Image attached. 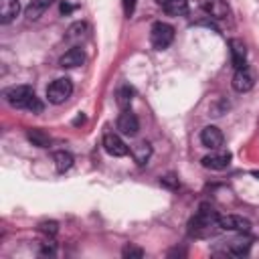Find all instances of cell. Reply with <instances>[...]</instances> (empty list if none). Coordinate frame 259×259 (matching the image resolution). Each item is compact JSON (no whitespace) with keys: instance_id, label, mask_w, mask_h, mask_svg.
Segmentation results:
<instances>
[{"instance_id":"cell-18","label":"cell","mask_w":259,"mask_h":259,"mask_svg":"<svg viewBox=\"0 0 259 259\" xmlns=\"http://www.w3.org/2000/svg\"><path fill=\"white\" fill-rule=\"evenodd\" d=\"M162 8L168 16H184L188 12V0H166Z\"/></svg>"},{"instance_id":"cell-9","label":"cell","mask_w":259,"mask_h":259,"mask_svg":"<svg viewBox=\"0 0 259 259\" xmlns=\"http://www.w3.org/2000/svg\"><path fill=\"white\" fill-rule=\"evenodd\" d=\"M219 227L223 231H235V233H247L251 229V221L239 217V214H227L219 217Z\"/></svg>"},{"instance_id":"cell-15","label":"cell","mask_w":259,"mask_h":259,"mask_svg":"<svg viewBox=\"0 0 259 259\" xmlns=\"http://www.w3.org/2000/svg\"><path fill=\"white\" fill-rule=\"evenodd\" d=\"M55 0H30L28 2V6H26V18L28 20H38L49 8H51V4H53Z\"/></svg>"},{"instance_id":"cell-30","label":"cell","mask_w":259,"mask_h":259,"mask_svg":"<svg viewBox=\"0 0 259 259\" xmlns=\"http://www.w3.org/2000/svg\"><path fill=\"white\" fill-rule=\"evenodd\" d=\"M156 2H158V4H164V2H166V0H156Z\"/></svg>"},{"instance_id":"cell-11","label":"cell","mask_w":259,"mask_h":259,"mask_svg":"<svg viewBox=\"0 0 259 259\" xmlns=\"http://www.w3.org/2000/svg\"><path fill=\"white\" fill-rule=\"evenodd\" d=\"M229 53H231V63L235 69H243L247 63V47L241 38H231L229 40Z\"/></svg>"},{"instance_id":"cell-24","label":"cell","mask_w":259,"mask_h":259,"mask_svg":"<svg viewBox=\"0 0 259 259\" xmlns=\"http://www.w3.org/2000/svg\"><path fill=\"white\" fill-rule=\"evenodd\" d=\"M38 231L45 233L47 237H55L57 231H59V223H55V221H45V223L38 225Z\"/></svg>"},{"instance_id":"cell-27","label":"cell","mask_w":259,"mask_h":259,"mask_svg":"<svg viewBox=\"0 0 259 259\" xmlns=\"http://www.w3.org/2000/svg\"><path fill=\"white\" fill-rule=\"evenodd\" d=\"M160 182H162V184H168V186H176V184H178V182L174 180V176H164Z\"/></svg>"},{"instance_id":"cell-21","label":"cell","mask_w":259,"mask_h":259,"mask_svg":"<svg viewBox=\"0 0 259 259\" xmlns=\"http://www.w3.org/2000/svg\"><path fill=\"white\" fill-rule=\"evenodd\" d=\"M117 105L121 107V109H130V105H132V99H134V89L130 87V85H121L119 89H117Z\"/></svg>"},{"instance_id":"cell-22","label":"cell","mask_w":259,"mask_h":259,"mask_svg":"<svg viewBox=\"0 0 259 259\" xmlns=\"http://www.w3.org/2000/svg\"><path fill=\"white\" fill-rule=\"evenodd\" d=\"M85 30H87V24H85V22H75V24L69 26L67 38H69V40H77V38H81V36L85 34Z\"/></svg>"},{"instance_id":"cell-3","label":"cell","mask_w":259,"mask_h":259,"mask_svg":"<svg viewBox=\"0 0 259 259\" xmlns=\"http://www.w3.org/2000/svg\"><path fill=\"white\" fill-rule=\"evenodd\" d=\"M172 40H174V26L172 24L162 22V20L152 24V28H150V42H152V47L156 51L168 49L172 45Z\"/></svg>"},{"instance_id":"cell-17","label":"cell","mask_w":259,"mask_h":259,"mask_svg":"<svg viewBox=\"0 0 259 259\" xmlns=\"http://www.w3.org/2000/svg\"><path fill=\"white\" fill-rule=\"evenodd\" d=\"M227 249H229L231 255L243 257V255H247L249 249H251V239H247V237H237V239L229 241V247H227Z\"/></svg>"},{"instance_id":"cell-2","label":"cell","mask_w":259,"mask_h":259,"mask_svg":"<svg viewBox=\"0 0 259 259\" xmlns=\"http://www.w3.org/2000/svg\"><path fill=\"white\" fill-rule=\"evenodd\" d=\"M2 95H4V101L8 105L18 107V109H26L34 97V89L30 85H12V87L4 89Z\"/></svg>"},{"instance_id":"cell-23","label":"cell","mask_w":259,"mask_h":259,"mask_svg":"<svg viewBox=\"0 0 259 259\" xmlns=\"http://www.w3.org/2000/svg\"><path fill=\"white\" fill-rule=\"evenodd\" d=\"M121 255H123L125 259H142V257H144V249H140V247H136V245L127 243V245L123 247Z\"/></svg>"},{"instance_id":"cell-25","label":"cell","mask_w":259,"mask_h":259,"mask_svg":"<svg viewBox=\"0 0 259 259\" xmlns=\"http://www.w3.org/2000/svg\"><path fill=\"white\" fill-rule=\"evenodd\" d=\"M26 109H28V111H32V113H40V111H42V103H40V99L34 95V97H32V101L28 103V107H26Z\"/></svg>"},{"instance_id":"cell-16","label":"cell","mask_w":259,"mask_h":259,"mask_svg":"<svg viewBox=\"0 0 259 259\" xmlns=\"http://www.w3.org/2000/svg\"><path fill=\"white\" fill-rule=\"evenodd\" d=\"M132 156H134V160H136L138 166L148 164V160H150V156H152V146H150V142L142 140V142L134 144V146H132Z\"/></svg>"},{"instance_id":"cell-13","label":"cell","mask_w":259,"mask_h":259,"mask_svg":"<svg viewBox=\"0 0 259 259\" xmlns=\"http://www.w3.org/2000/svg\"><path fill=\"white\" fill-rule=\"evenodd\" d=\"M83 63H85V53H83V49H79V47L69 49V51L59 59V65H61L63 69H75V67L83 65Z\"/></svg>"},{"instance_id":"cell-19","label":"cell","mask_w":259,"mask_h":259,"mask_svg":"<svg viewBox=\"0 0 259 259\" xmlns=\"http://www.w3.org/2000/svg\"><path fill=\"white\" fill-rule=\"evenodd\" d=\"M26 138H28L34 146H38V148H47V146L51 144V136H49L47 132H42L40 127H32V130H28V132H26Z\"/></svg>"},{"instance_id":"cell-10","label":"cell","mask_w":259,"mask_h":259,"mask_svg":"<svg viewBox=\"0 0 259 259\" xmlns=\"http://www.w3.org/2000/svg\"><path fill=\"white\" fill-rule=\"evenodd\" d=\"M103 148H105V152L109 156H115V158H121V156H125L130 152L127 144L117 134H105L103 136Z\"/></svg>"},{"instance_id":"cell-7","label":"cell","mask_w":259,"mask_h":259,"mask_svg":"<svg viewBox=\"0 0 259 259\" xmlns=\"http://www.w3.org/2000/svg\"><path fill=\"white\" fill-rule=\"evenodd\" d=\"M117 130H119V134L130 136V138H134L138 134L140 121H138V117H136V113L132 109H123L119 113V117H117Z\"/></svg>"},{"instance_id":"cell-26","label":"cell","mask_w":259,"mask_h":259,"mask_svg":"<svg viewBox=\"0 0 259 259\" xmlns=\"http://www.w3.org/2000/svg\"><path fill=\"white\" fill-rule=\"evenodd\" d=\"M134 0H123V12H125V16H132L134 14Z\"/></svg>"},{"instance_id":"cell-4","label":"cell","mask_w":259,"mask_h":259,"mask_svg":"<svg viewBox=\"0 0 259 259\" xmlns=\"http://www.w3.org/2000/svg\"><path fill=\"white\" fill-rule=\"evenodd\" d=\"M71 93H73V83H71V79H67V77L55 79V81L47 87V99H49V103H53V105L65 103V101L71 97Z\"/></svg>"},{"instance_id":"cell-5","label":"cell","mask_w":259,"mask_h":259,"mask_svg":"<svg viewBox=\"0 0 259 259\" xmlns=\"http://www.w3.org/2000/svg\"><path fill=\"white\" fill-rule=\"evenodd\" d=\"M231 85H233V89H235L237 93H247V91H251L253 85H255V75H253V71L247 69V67L237 69L235 75H233Z\"/></svg>"},{"instance_id":"cell-12","label":"cell","mask_w":259,"mask_h":259,"mask_svg":"<svg viewBox=\"0 0 259 259\" xmlns=\"http://www.w3.org/2000/svg\"><path fill=\"white\" fill-rule=\"evenodd\" d=\"M223 140H225V136H223V132H221L217 125H206V127L200 132V142H202V146H206V148H210V150H219V148L223 146Z\"/></svg>"},{"instance_id":"cell-29","label":"cell","mask_w":259,"mask_h":259,"mask_svg":"<svg viewBox=\"0 0 259 259\" xmlns=\"http://www.w3.org/2000/svg\"><path fill=\"white\" fill-rule=\"evenodd\" d=\"M71 10H73V6H71V4L61 2V12H63V14H67V12H71Z\"/></svg>"},{"instance_id":"cell-1","label":"cell","mask_w":259,"mask_h":259,"mask_svg":"<svg viewBox=\"0 0 259 259\" xmlns=\"http://www.w3.org/2000/svg\"><path fill=\"white\" fill-rule=\"evenodd\" d=\"M219 212L208 206V204H200V208L196 210V214L188 221V235L202 239V237H210L219 231Z\"/></svg>"},{"instance_id":"cell-6","label":"cell","mask_w":259,"mask_h":259,"mask_svg":"<svg viewBox=\"0 0 259 259\" xmlns=\"http://www.w3.org/2000/svg\"><path fill=\"white\" fill-rule=\"evenodd\" d=\"M200 8L212 20H225L229 16V12H231L227 0H200Z\"/></svg>"},{"instance_id":"cell-20","label":"cell","mask_w":259,"mask_h":259,"mask_svg":"<svg viewBox=\"0 0 259 259\" xmlns=\"http://www.w3.org/2000/svg\"><path fill=\"white\" fill-rule=\"evenodd\" d=\"M53 160H55V166H57L59 172H67V170L73 166V156H71L69 152H65V150L55 152V154H53Z\"/></svg>"},{"instance_id":"cell-31","label":"cell","mask_w":259,"mask_h":259,"mask_svg":"<svg viewBox=\"0 0 259 259\" xmlns=\"http://www.w3.org/2000/svg\"><path fill=\"white\" fill-rule=\"evenodd\" d=\"M253 176H257V178H259V172H253Z\"/></svg>"},{"instance_id":"cell-28","label":"cell","mask_w":259,"mask_h":259,"mask_svg":"<svg viewBox=\"0 0 259 259\" xmlns=\"http://www.w3.org/2000/svg\"><path fill=\"white\" fill-rule=\"evenodd\" d=\"M55 253V245L51 243V245H45L42 247V251H40V255H53Z\"/></svg>"},{"instance_id":"cell-14","label":"cell","mask_w":259,"mask_h":259,"mask_svg":"<svg viewBox=\"0 0 259 259\" xmlns=\"http://www.w3.org/2000/svg\"><path fill=\"white\" fill-rule=\"evenodd\" d=\"M20 12V2L18 0H0V22L8 24L12 22Z\"/></svg>"},{"instance_id":"cell-8","label":"cell","mask_w":259,"mask_h":259,"mask_svg":"<svg viewBox=\"0 0 259 259\" xmlns=\"http://www.w3.org/2000/svg\"><path fill=\"white\" fill-rule=\"evenodd\" d=\"M231 158H233L231 152H227V150H217V152L204 156V158L200 160V164H202L204 168H208V170H225V168L231 164Z\"/></svg>"}]
</instances>
